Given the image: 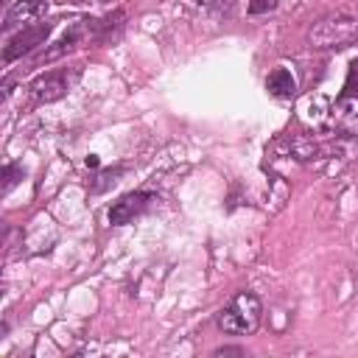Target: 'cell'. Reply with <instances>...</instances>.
<instances>
[{"instance_id": "obj_1", "label": "cell", "mask_w": 358, "mask_h": 358, "mask_svg": "<svg viewBox=\"0 0 358 358\" xmlns=\"http://www.w3.org/2000/svg\"><path fill=\"white\" fill-rule=\"evenodd\" d=\"M308 42L316 50H341V48L358 45V14L352 11L324 14L308 31Z\"/></svg>"}, {"instance_id": "obj_2", "label": "cell", "mask_w": 358, "mask_h": 358, "mask_svg": "<svg viewBox=\"0 0 358 358\" xmlns=\"http://www.w3.org/2000/svg\"><path fill=\"white\" fill-rule=\"evenodd\" d=\"M263 316V305L257 299V294L252 291H238L215 316L218 330L229 333V336H249L257 330Z\"/></svg>"}, {"instance_id": "obj_3", "label": "cell", "mask_w": 358, "mask_h": 358, "mask_svg": "<svg viewBox=\"0 0 358 358\" xmlns=\"http://www.w3.org/2000/svg\"><path fill=\"white\" fill-rule=\"evenodd\" d=\"M50 31H53V28H50V22H31V25L20 28V31L6 42V48H3V62H6V64H11V62H17V59H22V56L34 53L39 45H45V42H48Z\"/></svg>"}, {"instance_id": "obj_4", "label": "cell", "mask_w": 358, "mask_h": 358, "mask_svg": "<svg viewBox=\"0 0 358 358\" xmlns=\"http://www.w3.org/2000/svg\"><path fill=\"white\" fill-rule=\"evenodd\" d=\"M76 73H67V70H48L42 76H36L31 84H28V92L34 95V101L39 103H50V101H59L70 92V84H73Z\"/></svg>"}, {"instance_id": "obj_5", "label": "cell", "mask_w": 358, "mask_h": 358, "mask_svg": "<svg viewBox=\"0 0 358 358\" xmlns=\"http://www.w3.org/2000/svg\"><path fill=\"white\" fill-rule=\"evenodd\" d=\"M154 201H157V193H151V190L126 193V196H120V199L109 207V224H115V227L131 224V221H134L137 215H143Z\"/></svg>"}, {"instance_id": "obj_6", "label": "cell", "mask_w": 358, "mask_h": 358, "mask_svg": "<svg viewBox=\"0 0 358 358\" xmlns=\"http://www.w3.org/2000/svg\"><path fill=\"white\" fill-rule=\"evenodd\" d=\"M84 36H95V31H92V20H78V22H73L42 56H39V64L42 62H56V59H62V56H67L70 50H76L81 42H84Z\"/></svg>"}, {"instance_id": "obj_7", "label": "cell", "mask_w": 358, "mask_h": 358, "mask_svg": "<svg viewBox=\"0 0 358 358\" xmlns=\"http://www.w3.org/2000/svg\"><path fill=\"white\" fill-rule=\"evenodd\" d=\"M48 14V0H17L3 20V31H17L25 28L28 22H36Z\"/></svg>"}, {"instance_id": "obj_8", "label": "cell", "mask_w": 358, "mask_h": 358, "mask_svg": "<svg viewBox=\"0 0 358 358\" xmlns=\"http://www.w3.org/2000/svg\"><path fill=\"white\" fill-rule=\"evenodd\" d=\"M266 90H268L274 98H291V95L296 92V81H294L291 70L277 67V70H271V76L266 78Z\"/></svg>"}, {"instance_id": "obj_9", "label": "cell", "mask_w": 358, "mask_h": 358, "mask_svg": "<svg viewBox=\"0 0 358 358\" xmlns=\"http://www.w3.org/2000/svg\"><path fill=\"white\" fill-rule=\"evenodd\" d=\"M341 101H347V98H358V59H352L350 62V67H347V78H344V87H341V95H338Z\"/></svg>"}, {"instance_id": "obj_10", "label": "cell", "mask_w": 358, "mask_h": 358, "mask_svg": "<svg viewBox=\"0 0 358 358\" xmlns=\"http://www.w3.org/2000/svg\"><path fill=\"white\" fill-rule=\"evenodd\" d=\"M199 8L213 17H229L235 8V0H199Z\"/></svg>"}, {"instance_id": "obj_11", "label": "cell", "mask_w": 358, "mask_h": 358, "mask_svg": "<svg viewBox=\"0 0 358 358\" xmlns=\"http://www.w3.org/2000/svg\"><path fill=\"white\" fill-rule=\"evenodd\" d=\"M20 179H22V168L14 165V162H8V165L3 168V193H8Z\"/></svg>"}, {"instance_id": "obj_12", "label": "cell", "mask_w": 358, "mask_h": 358, "mask_svg": "<svg viewBox=\"0 0 358 358\" xmlns=\"http://www.w3.org/2000/svg\"><path fill=\"white\" fill-rule=\"evenodd\" d=\"M277 3H280V0H249L246 11H249V14H255V17H257V14H268V11H274V8H277Z\"/></svg>"}, {"instance_id": "obj_13", "label": "cell", "mask_w": 358, "mask_h": 358, "mask_svg": "<svg viewBox=\"0 0 358 358\" xmlns=\"http://www.w3.org/2000/svg\"><path fill=\"white\" fill-rule=\"evenodd\" d=\"M120 171H123V168H115V171H103V173H98L95 179H101V182H98V185H92V190H103L106 185H112V182H115V176H117Z\"/></svg>"}, {"instance_id": "obj_14", "label": "cell", "mask_w": 358, "mask_h": 358, "mask_svg": "<svg viewBox=\"0 0 358 358\" xmlns=\"http://www.w3.org/2000/svg\"><path fill=\"white\" fill-rule=\"evenodd\" d=\"M243 352H246L243 347H218L213 355H243Z\"/></svg>"}, {"instance_id": "obj_15", "label": "cell", "mask_w": 358, "mask_h": 358, "mask_svg": "<svg viewBox=\"0 0 358 358\" xmlns=\"http://www.w3.org/2000/svg\"><path fill=\"white\" fill-rule=\"evenodd\" d=\"M87 168H98V157H87Z\"/></svg>"}, {"instance_id": "obj_16", "label": "cell", "mask_w": 358, "mask_h": 358, "mask_svg": "<svg viewBox=\"0 0 358 358\" xmlns=\"http://www.w3.org/2000/svg\"><path fill=\"white\" fill-rule=\"evenodd\" d=\"M67 3H87V0H67Z\"/></svg>"}]
</instances>
